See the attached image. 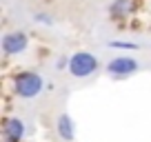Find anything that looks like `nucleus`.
Masks as SVG:
<instances>
[{
  "mask_svg": "<svg viewBox=\"0 0 151 142\" xmlns=\"http://www.w3.org/2000/svg\"><path fill=\"white\" fill-rule=\"evenodd\" d=\"M22 136H24V122H22V120H18V118L7 120V124H5V138H7V142H20V140H22Z\"/></svg>",
  "mask_w": 151,
  "mask_h": 142,
  "instance_id": "obj_6",
  "label": "nucleus"
},
{
  "mask_svg": "<svg viewBox=\"0 0 151 142\" xmlns=\"http://www.w3.org/2000/svg\"><path fill=\"white\" fill-rule=\"evenodd\" d=\"M29 47V38L24 31H11L2 38V51L7 56H18Z\"/></svg>",
  "mask_w": 151,
  "mask_h": 142,
  "instance_id": "obj_4",
  "label": "nucleus"
},
{
  "mask_svg": "<svg viewBox=\"0 0 151 142\" xmlns=\"http://www.w3.org/2000/svg\"><path fill=\"white\" fill-rule=\"evenodd\" d=\"M56 131H58V136H60L65 142H71V140H73V138H76V127H73L71 115H67V113H60V115H58V120H56Z\"/></svg>",
  "mask_w": 151,
  "mask_h": 142,
  "instance_id": "obj_5",
  "label": "nucleus"
},
{
  "mask_svg": "<svg viewBox=\"0 0 151 142\" xmlns=\"http://www.w3.org/2000/svg\"><path fill=\"white\" fill-rule=\"evenodd\" d=\"M111 47H113V49H138V44H136V42H122V40H113Z\"/></svg>",
  "mask_w": 151,
  "mask_h": 142,
  "instance_id": "obj_7",
  "label": "nucleus"
},
{
  "mask_svg": "<svg viewBox=\"0 0 151 142\" xmlns=\"http://www.w3.org/2000/svg\"><path fill=\"white\" fill-rule=\"evenodd\" d=\"M67 71H69L73 78L82 80V78H89L91 73L98 71V58L89 51H76L73 56L67 60Z\"/></svg>",
  "mask_w": 151,
  "mask_h": 142,
  "instance_id": "obj_1",
  "label": "nucleus"
},
{
  "mask_svg": "<svg viewBox=\"0 0 151 142\" xmlns=\"http://www.w3.org/2000/svg\"><path fill=\"white\" fill-rule=\"evenodd\" d=\"M14 87H16V93L24 100H31V98H38L45 89V80L40 73L36 71H27V73H20L16 76L14 80Z\"/></svg>",
  "mask_w": 151,
  "mask_h": 142,
  "instance_id": "obj_2",
  "label": "nucleus"
},
{
  "mask_svg": "<svg viewBox=\"0 0 151 142\" xmlns=\"http://www.w3.org/2000/svg\"><path fill=\"white\" fill-rule=\"evenodd\" d=\"M140 69V62L131 56H116L111 62L107 65V73L113 78H127V76H133L136 71Z\"/></svg>",
  "mask_w": 151,
  "mask_h": 142,
  "instance_id": "obj_3",
  "label": "nucleus"
}]
</instances>
